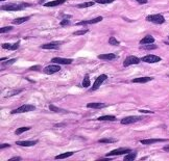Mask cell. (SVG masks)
<instances>
[{
  "label": "cell",
  "instance_id": "obj_1",
  "mask_svg": "<svg viewBox=\"0 0 169 161\" xmlns=\"http://www.w3.org/2000/svg\"><path fill=\"white\" fill-rule=\"evenodd\" d=\"M30 3H26V2H22V3H7L1 6V10L4 12H17V10H22L26 9V7L30 6Z\"/></svg>",
  "mask_w": 169,
  "mask_h": 161
},
{
  "label": "cell",
  "instance_id": "obj_2",
  "mask_svg": "<svg viewBox=\"0 0 169 161\" xmlns=\"http://www.w3.org/2000/svg\"><path fill=\"white\" fill-rule=\"evenodd\" d=\"M145 19H146V21H148V22L154 23V24H163V23H165V18L161 14L149 15Z\"/></svg>",
  "mask_w": 169,
  "mask_h": 161
},
{
  "label": "cell",
  "instance_id": "obj_3",
  "mask_svg": "<svg viewBox=\"0 0 169 161\" xmlns=\"http://www.w3.org/2000/svg\"><path fill=\"white\" fill-rule=\"evenodd\" d=\"M36 109V106L31 104H23L22 106L18 107L17 109L10 111L12 114H16V113H24V112H29V111H33Z\"/></svg>",
  "mask_w": 169,
  "mask_h": 161
},
{
  "label": "cell",
  "instance_id": "obj_4",
  "mask_svg": "<svg viewBox=\"0 0 169 161\" xmlns=\"http://www.w3.org/2000/svg\"><path fill=\"white\" fill-rule=\"evenodd\" d=\"M132 152V150L129 148H120V149H116L111 151L110 153H107V157H111V156H119V155H124L128 154V153Z\"/></svg>",
  "mask_w": 169,
  "mask_h": 161
},
{
  "label": "cell",
  "instance_id": "obj_5",
  "mask_svg": "<svg viewBox=\"0 0 169 161\" xmlns=\"http://www.w3.org/2000/svg\"><path fill=\"white\" fill-rule=\"evenodd\" d=\"M107 79H108V76L105 75V74H101V75H99L98 77L95 79V82L93 84V86H92L91 91H96V89H98L100 88V85H101V84L104 83Z\"/></svg>",
  "mask_w": 169,
  "mask_h": 161
},
{
  "label": "cell",
  "instance_id": "obj_6",
  "mask_svg": "<svg viewBox=\"0 0 169 161\" xmlns=\"http://www.w3.org/2000/svg\"><path fill=\"white\" fill-rule=\"evenodd\" d=\"M140 62H141V59L139 57L134 56V55H129L123 62V67H129L132 65H138Z\"/></svg>",
  "mask_w": 169,
  "mask_h": 161
},
{
  "label": "cell",
  "instance_id": "obj_7",
  "mask_svg": "<svg viewBox=\"0 0 169 161\" xmlns=\"http://www.w3.org/2000/svg\"><path fill=\"white\" fill-rule=\"evenodd\" d=\"M142 62H147V64H155V62H161V57L157 56V55L154 54H148V55H145L141 58Z\"/></svg>",
  "mask_w": 169,
  "mask_h": 161
},
{
  "label": "cell",
  "instance_id": "obj_8",
  "mask_svg": "<svg viewBox=\"0 0 169 161\" xmlns=\"http://www.w3.org/2000/svg\"><path fill=\"white\" fill-rule=\"evenodd\" d=\"M142 117H136V115H131V117H126L121 120V125H129V124L137 123L142 120Z\"/></svg>",
  "mask_w": 169,
  "mask_h": 161
},
{
  "label": "cell",
  "instance_id": "obj_9",
  "mask_svg": "<svg viewBox=\"0 0 169 161\" xmlns=\"http://www.w3.org/2000/svg\"><path fill=\"white\" fill-rule=\"evenodd\" d=\"M63 43L60 41H55V42H51V43H47V44H44L41 46L42 49H49V50H57L60 49L61 45H62Z\"/></svg>",
  "mask_w": 169,
  "mask_h": 161
},
{
  "label": "cell",
  "instance_id": "obj_10",
  "mask_svg": "<svg viewBox=\"0 0 169 161\" xmlns=\"http://www.w3.org/2000/svg\"><path fill=\"white\" fill-rule=\"evenodd\" d=\"M102 19H104V18H102L101 16H99V17H96V18L91 19V20H84V21H81V22H77L76 23V25L77 26H84V25H89V24H95V23L101 22Z\"/></svg>",
  "mask_w": 169,
  "mask_h": 161
},
{
  "label": "cell",
  "instance_id": "obj_11",
  "mask_svg": "<svg viewBox=\"0 0 169 161\" xmlns=\"http://www.w3.org/2000/svg\"><path fill=\"white\" fill-rule=\"evenodd\" d=\"M61 70V67L59 65L57 64H53V65H50V66H47V67L44 68V73L47 74V75H51V74H54L57 72H59Z\"/></svg>",
  "mask_w": 169,
  "mask_h": 161
},
{
  "label": "cell",
  "instance_id": "obj_12",
  "mask_svg": "<svg viewBox=\"0 0 169 161\" xmlns=\"http://www.w3.org/2000/svg\"><path fill=\"white\" fill-rule=\"evenodd\" d=\"M50 62L57 65H71L73 60L70 58H62V57H53Z\"/></svg>",
  "mask_w": 169,
  "mask_h": 161
},
{
  "label": "cell",
  "instance_id": "obj_13",
  "mask_svg": "<svg viewBox=\"0 0 169 161\" xmlns=\"http://www.w3.org/2000/svg\"><path fill=\"white\" fill-rule=\"evenodd\" d=\"M164 141H167V139H161V138H149V139H142L141 144H145V146H149V144H155V142H164Z\"/></svg>",
  "mask_w": 169,
  "mask_h": 161
},
{
  "label": "cell",
  "instance_id": "obj_14",
  "mask_svg": "<svg viewBox=\"0 0 169 161\" xmlns=\"http://www.w3.org/2000/svg\"><path fill=\"white\" fill-rule=\"evenodd\" d=\"M38 144L37 140H18L16 141V144L17 146H21V147H33Z\"/></svg>",
  "mask_w": 169,
  "mask_h": 161
},
{
  "label": "cell",
  "instance_id": "obj_15",
  "mask_svg": "<svg viewBox=\"0 0 169 161\" xmlns=\"http://www.w3.org/2000/svg\"><path fill=\"white\" fill-rule=\"evenodd\" d=\"M19 44L20 42H16L15 44H9V43H3L1 45V47L5 50H12V51H15V50H17L19 48Z\"/></svg>",
  "mask_w": 169,
  "mask_h": 161
},
{
  "label": "cell",
  "instance_id": "obj_16",
  "mask_svg": "<svg viewBox=\"0 0 169 161\" xmlns=\"http://www.w3.org/2000/svg\"><path fill=\"white\" fill-rule=\"evenodd\" d=\"M67 0H53V1H50V2H46L44 4L45 7H53V6H57V5L61 4H64Z\"/></svg>",
  "mask_w": 169,
  "mask_h": 161
},
{
  "label": "cell",
  "instance_id": "obj_17",
  "mask_svg": "<svg viewBox=\"0 0 169 161\" xmlns=\"http://www.w3.org/2000/svg\"><path fill=\"white\" fill-rule=\"evenodd\" d=\"M107 105L104 103H100V102H93V103H89L87 104V107L88 108H95V109H101V108H104Z\"/></svg>",
  "mask_w": 169,
  "mask_h": 161
},
{
  "label": "cell",
  "instance_id": "obj_18",
  "mask_svg": "<svg viewBox=\"0 0 169 161\" xmlns=\"http://www.w3.org/2000/svg\"><path fill=\"white\" fill-rule=\"evenodd\" d=\"M155 43V38L154 36H144L143 39L140 41V44L141 45H147V44H154Z\"/></svg>",
  "mask_w": 169,
  "mask_h": 161
},
{
  "label": "cell",
  "instance_id": "obj_19",
  "mask_svg": "<svg viewBox=\"0 0 169 161\" xmlns=\"http://www.w3.org/2000/svg\"><path fill=\"white\" fill-rule=\"evenodd\" d=\"M99 59H104V60H113L116 58V55L114 53H104V54H99L98 55Z\"/></svg>",
  "mask_w": 169,
  "mask_h": 161
},
{
  "label": "cell",
  "instance_id": "obj_20",
  "mask_svg": "<svg viewBox=\"0 0 169 161\" xmlns=\"http://www.w3.org/2000/svg\"><path fill=\"white\" fill-rule=\"evenodd\" d=\"M152 80V77H139V78H135L133 79L134 83H146Z\"/></svg>",
  "mask_w": 169,
  "mask_h": 161
},
{
  "label": "cell",
  "instance_id": "obj_21",
  "mask_svg": "<svg viewBox=\"0 0 169 161\" xmlns=\"http://www.w3.org/2000/svg\"><path fill=\"white\" fill-rule=\"evenodd\" d=\"M137 157V153L136 152H129L125 155L123 160L124 161H134Z\"/></svg>",
  "mask_w": 169,
  "mask_h": 161
},
{
  "label": "cell",
  "instance_id": "obj_22",
  "mask_svg": "<svg viewBox=\"0 0 169 161\" xmlns=\"http://www.w3.org/2000/svg\"><path fill=\"white\" fill-rule=\"evenodd\" d=\"M29 19H30V17H21V18H17V19L13 20L12 23L13 24H15V25H19V24H21V23L26 22V21L29 20Z\"/></svg>",
  "mask_w": 169,
  "mask_h": 161
},
{
  "label": "cell",
  "instance_id": "obj_23",
  "mask_svg": "<svg viewBox=\"0 0 169 161\" xmlns=\"http://www.w3.org/2000/svg\"><path fill=\"white\" fill-rule=\"evenodd\" d=\"M75 152H66V153H62V154L55 156V159H66V158H69L72 155H74Z\"/></svg>",
  "mask_w": 169,
  "mask_h": 161
},
{
  "label": "cell",
  "instance_id": "obj_24",
  "mask_svg": "<svg viewBox=\"0 0 169 161\" xmlns=\"http://www.w3.org/2000/svg\"><path fill=\"white\" fill-rule=\"evenodd\" d=\"M96 3L95 1H89V2H84V3H81V4H77L76 7L77 9H87V7H90V6H93V5Z\"/></svg>",
  "mask_w": 169,
  "mask_h": 161
},
{
  "label": "cell",
  "instance_id": "obj_25",
  "mask_svg": "<svg viewBox=\"0 0 169 161\" xmlns=\"http://www.w3.org/2000/svg\"><path fill=\"white\" fill-rule=\"evenodd\" d=\"M97 121H110V122H114L116 121L115 115H102L97 118Z\"/></svg>",
  "mask_w": 169,
  "mask_h": 161
},
{
  "label": "cell",
  "instance_id": "obj_26",
  "mask_svg": "<svg viewBox=\"0 0 169 161\" xmlns=\"http://www.w3.org/2000/svg\"><path fill=\"white\" fill-rule=\"evenodd\" d=\"M30 129H31V127H21V128H18L17 130L15 131V134H16V135H20V134L24 133V132L30 130Z\"/></svg>",
  "mask_w": 169,
  "mask_h": 161
},
{
  "label": "cell",
  "instance_id": "obj_27",
  "mask_svg": "<svg viewBox=\"0 0 169 161\" xmlns=\"http://www.w3.org/2000/svg\"><path fill=\"white\" fill-rule=\"evenodd\" d=\"M116 141H117V139L114 138H101L98 140V142H100V144H113V142Z\"/></svg>",
  "mask_w": 169,
  "mask_h": 161
},
{
  "label": "cell",
  "instance_id": "obj_28",
  "mask_svg": "<svg viewBox=\"0 0 169 161\" xmlns=\"http://www.w3.org/2000/svg\"><path fill=\"white\" fill-rule=\"evenodd\" d=\"M49 109L51 110V111H53V112H67L66 110L61 109V108L54 106V105H49Z\"/></svg>",
  "mask_w": 169,
  "mask_h": 161
},
{
  "label": "cell",
  "instance_id": "obj_29",
  "mask_svg": "<svg viewBox=\"0 0 169 161\" xmlns=\"http://www.w3.org/2000/svg\"><path fill=\"white\" fill-rule=\"evenodd\" d=\"M90 86V77L89 75H86L83 80V88H89Z\"/></svg>",
  "mask_w": 169,
  "mask_h": 161
},
{
  "label": "cell",
  "instance_id": "obj_30",
  "mask_svg": "<svg viewBox=\"0 0 169 161\" xmlns=\"http://www.w3.org/2000/svg\"><path fill=\"white\" fill-rule=\"evenodd\" d=\"M13 29H14V27H13V26H5V27L0 28V32H1V33H6V32H10V31H12Z\"/></svg>",
  "mask_w": 169,
  "mask_h": 161
},
{
  "label": "cell",
  "instance_id": "obj_31",
  "mask_svg": "<svg viewBox=\"0 0 169 161\" xmlns=\"http://www.w3.org/2000/svg\"><path fill=\"white\" fill-rule=\"evenodd\" d=\"M109 44L112 45V46H118L120 43H119V41H117V39L114 38V36H111L109 39Z\"/></svg>",
  "mask_w": 169,
  "mask_h": 161
},
{
  "label": "cell",
  "instance_id": "obj_32",
  "mask_svg": "<svg viewBox=\"0 0 169 161\" xmlns=\"http://www.w3.org/2000/svg\"><path fill=\"white\" fill-rule=\"evenodd\" d=\"M116 0H96V3L98 4H110V3H113V2H115Z\"/></svg>",
  "mask_w": 169,
  "mask_h": 161
},
{
  "label": "cell",
  "instance_id": "obj_33",
  "mask_svg": "<svg viewBox=\"0 0 169 161\" xmlns=\"http://www.w3.org/2000/svg\"><path fill=\"white\" fill-rule=\"evenodd\" d=\"M89 31L88 28H86V29H83V30H77V31H74L73 34L74 36H84V34H86L87 32Z\"/></svg>",
  "mask_w": 169,
  "mask_h": 161
},
{
  "label": "cell",
  "instance_id": "obj_34",
  "mask_svg": "<svg viewBox=\"0 0 169 161\" xmlns=\"http://www.w3.org/2000/svg\"><path fill=\"white\" fill-rule=\"evenodd\" d=\"M143 49L145 50H151V49H157L158 47H157V45H149V44H147V45H145V46L142 47Z\"/></svg>",
  "mask_w": 169,
  "mask_h": 161
},
{
  "label": "cell",
  "instance_id": "obj_35",
  "mask_svg": "<svg viewBox=\"0 0 169 161\" xmlns=\"http://www.w3.org/2000/svg\"><path fill=\"white\" fill-rule=\"evenodd\" d=\"M69 24H70V20H68V18L67 19H63V21H61V23H60V25L63 26V27H65V26H67Z\"/></svg>",
  "mask_w": 169,
  "mask_h": 161
},
{
  "label": "cell",
  "instance_id": "obj_36",
  "mask_svg": "<svg viewBox=\"0 0 169 161\" xmlns=\"http://www.w3.org/2000/svg\"><path fill=\"white\" fill-rule=\"evenodd\" d=\"M17 60V58H13V59H10L9 62H3L2 64V66H4V67H6V66H10V65H13V64H15V62Z\"/></svg>",
  "mask_w": 169,
  "mask_h": 161
},
{
  "label": "cell",
  "instance_id": "obj_37",
  "mask_svg": "<svg viewBox=\"0 0 169 161\" xmlns=\"http://www.w3.org/2000/svg\"><path fill=\"white\" fill-rule=\"evenodd\" d=\"M41 68L42 67L40 65H37V66H33V67H30L29 69H28V70H29V71H39Z\"/></svg>",
  "mask_w": 169,
  "mask_h": 161
},
{
  "label": "cell",
  "instance_id": "obj_38",
  "mask_svg": "<svg viewBox=\"0 0 169 161\" xmlns=\"http://www.w3.org/2000/svg\"><path fill=\"white\" fill-rule=\"evenodd\" d=\"M10 146L9 144H0V149H4V148H10Z\"/></svg>",
  "mask_w": 169,
  "mask_h": 161
},
{
  "label": "cell",
  "instance_id": "obj_39",
  "mask_svg": "<svg viewBox=\"0 0 169 161\" xmlns=\"http://www.w3.org/2000/svg\"><path fill=\"white\" fill-rule=\"evenodd\" d=\"M136 1H138V3H140V4H146L147 3V0H136Z\"/></svg>",
  "mask_w": 169,
  "mask_h": 161
},
{
  "label": "cell",
  "instance_id": "obj_40",
  "mask_svg": "<svg viewBox=\"0 0 169 161\" xmlns=\"http://www.w3.org/2000/svg\"><path fill=\"white\" fill-rule=\"evenodd\" d=\"M139 111L142 112V113H154V111H150V110H143V109L139 110Z\"/></svg>",
  "mask_w": 169,
  "mask_h": 161
},
{
  "label": "cell",
  "instance_id": "obj_41",
  "mask_svg": "<svg viewBox=\"0 0 169 161\" xmlns=\"http://www.w3.org/2000/svg\"><path fill=\"white\" fill-rule=\"evenodd\" d=\"M16 160H21V157H13L9 159V161H16Z\"/></svg>",
  "mask_w": 169,
  "mask_h": 161
},
{
  "label": "cell",
  "instance_id": "obj_42",
  "mask_svg": "<svg viewBox=\"0 0 169 161\" xmlns=\"http://www.w3.org/2000/svg\"><path fill=\"white\" fill-rule=\"evenodd\" d=\"M163 151H165V152H169V144H166L165 147H163Z\"/></svg>",
  "mask_w": 169,
  "mask_h": 161
},
{
  "label": "cell",
  "instance_id": "obj_43",
  "mask_svg": "<svg viewBox=\"0 0 169 161\" xmlns=\"http://www.w3.org/2000/svg\"><path fill=\"white\" fill-rule=\"evenodd\" d=\"M66 124H57V125H54V127H65Z\"/></svg>",
  "mask_w": 169,
  "mask_h": 161
},
{
  "label": "cell",
  "instance_id": "obj_44",
  "mask_svg": "<svg viewBox=\"0 0 169 161\" xmlns=\"http://www.w3.org/2000/svg\"><path fill=\"white\" fill-rule=\"evenodd\" d=\"M45 1V0H40V2H44Z\"/></svg>",
  "mask_w": 169,
  "mask_h": 161
},
{
  "label": "cell",
  "instance_id": "obj_45",
  "mask_svg": "<svg viewBox=\"0 0 169 161\" xmlns=\"http://www.w3.org/2000/svg\"><path fill=\"white\" fill-rule=\"evenodd\" d=\"M1 1H5V0H1Z\"/></svg>",
  "mask_w": 169,
  "mask_h": 161
},
{
  "label": "cell",
  "instance_id": "obj_46",
  "mask_svg": "<svg viewBox=\"0 0 169 161\" xmlns=\"http://www.w3.org/2000/svg\"><path fill=\"white\" fill-rule=\"evenodd\" d=\"M168 38H169V36H168Z\"/></svg>",
  "mask_w": 169,
  "mask_h": 161
}]
</instances>
